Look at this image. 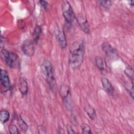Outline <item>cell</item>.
<instances>
[{
	"label": "cell",
	"mask_w": 134,
	"mask_h": 134,
	"mask_svg": "<svg viewBox=\"0 0 134 134\" xmlns=\"http://www.w3.org/2000/svg\"><path fill=\"white\" fill-rule=\"evenodd\" d=\"M69 64L71 68L76 70L80 68L84 60L85 51V40L79 39L70 46Z\"/></svg>",
	"instance_id": "6da1fadb"
},
{
	"label": "cell",
	"mask_w": 134,
	"mask_h": 134,
	"mask_svg": "<svg viewBox=\"0 0 134 134\" xmlns=\"http://www.w3.org/2000/svg\"><path fill=\"white\" fill-rule=\"evenodd\" d=\"M41 69L50 88L54 91L56 87V82L51 63L48 60H44L41 64Z\"/></svg>",
	"instance_id": "7a4b0ae2"
},
{
	"label": "cell",
	"mask_w": 134,
	"mask_h": 134,
	"mask_svg": "<svg viewBox=\"0 0 134 134\" xmlns=\"http://www.w3.org/2000/svg\"><path fill=\"white\" fill-rule=\"evenodd\" d=\"M1 55L5 63L11 68H16L19 66V61L17 54L13 52L3 49L1 50Z\"/></svg>",
	"instance_id": "3957f363"
},
{
	"label": "cell",
	"mask_w": 134,
	"mask_h": 134,
	"mask_svg": "<svg viewBox=\"0 0 134 134\" xmlns=\"http://www.w3.org/2000/svg\"><path fill=\"white\" fill-rule=\"evenodd\" d=\"M62 12L65 21L68 24H71L75 18L72 7L68 1H63L62 5Z\"/></svg>",
	"instance_id": "277c9868"
},
{
	"label": "cell",
	"mask_w": 134,
	"mask_h": 134,
	"mask_svg": "<svg viewBox=\"0 0 134 134\" xmlns=\"http://www.w3.org/2000/svg\"><path fill=\"white\" fill-rule=\"evenodd\" d=\"M60 94L66 106V108H69L71 106V99H70V87L66 84H62L60 86L59 90Z\"/></svg>",
	"instance_id": "5b68a950"
},
{
	"label": "cell",
	"mask_w": 134,
	"mask_h": 134,
	"mask_svg": "<svg viewBox=\"0 0 134 134\" xmlns=\"http://www.w3.org/2000/svg\"><path fill=\"white\" fill-rule=\"evenodd\" d=\"M76 20L82 30L86 34H90V26L86 17L84 15L80 14L76 16Z\"/></svg>",
	"instance_id": "8992f818"
},
{
	"label": "cell",
	"mask_w": 134,
	"mask_h": 134,
	"mask_svg": "<svg viewBox=\"0 0 134 134\" xmlns=\"http://www.w3.org/2000/svg\"><path fill=\"white\" fill-rule=\"evenodd\" d=\"M54 35L56 40L62 49H64L67 46L66 36L63 30L57 27L54 30Z\"/></svg>",
	"instance_id": "52a82bcc"
},
{
	"label": "cell",
	"mask_w": 134,
	"mask_h": 134,
	"mask_svg": "<svg viewBox=\"0 0 134 134\" xmlns=\"http://www.w3.org/2000/svg\"><path fill=\"white\" fill-rule=\"evenodd\" d=\"M0 81L2 86L4 92L7 91L10 88V82L9 74L7 71L4 69H1Z\"/></svg>",
	"instance_id": "ba28073f"
},
{
	"label": "cell",
	"mask_w": 134,
	"mask_h": 134,
	"mask_svg": "<svg viewBox=\"0 0 134 134\" xmlns=\"http://www.w3.org/2000/svg\"><path fill=\"white\" fill-rule=\"evenodd\" d=\"M21 49L26 55L28 57L32 56L34 53V42L30 40H26L22 44Z\"/></svg>",
	"instance_id": "9c48e42d"
},
{
	"label": "cell",
	"mask_w": 134,
	"mask_h": 134,
	"mask_svg": "<svg viewBox=\"0 0 134 134\" xmlns=\"http://www.w3.org/2000/svg\"><path fill=\"white\" fill-rule=\"evenodd\" d=\"M100 81L104 90L107 92L108 95H113L114 94V89L110 81L104 76L101 77Z\"/></svg>",
	"instance_id": "30bf717a"
},
{
	"label": "cell",
	"mask_w": 134,
	"mask_h": 134,
	"mask_svg": "<svg viewBox=\"0 0 134 134\" xmlns=\"http://www.w3.org/2000/svg\"><path fill=\"white\" fill-rule=\"evenodd\" d=\"M103 51L109 57H113L117 54L116 50L107 42H103L102 44Z\"/></svg>",
	"instance_id": "8fae6325"
},
{
	"label": "cell",
	"mask_w": 134,
	"mask_h": 134,
	"mask_svg": "<svg viewBox=\"0 0 134 134\" xmlns=\"http://www.w3.org/2000/svg\"><path fill=\"white\" fill-rule=\"evenodd\" d=\"M19 90L23 95H26L28 92V85L25 78L21 77L19 79Z\"/></svg>",
	"instance_id": "7c38bea8"
},
{
	"label": "cell",
	"mask_w": 134,
	"mask_h": 134,
	"mask_svg": "<svg viewBox=\"0 0 134 134\" xmlns=\"http://www.w3.org/2000/svg\"><path fill=\"white\" fill-rule=\"evenodd\" d=\"M84 109L87 115L91 119L94 120L96 118V112L93 107H92L90 105H87L86 106H85Z\"/></svg>",
	"instance_id": "4fadbf2b"
},
{
	"label": "cell",
	"mask_w": 134,
	"mask_h": 134,
	"mask_svg": "<svg viewBox=\"0 0 134 134\" xmlns=\"http://www.w3.org/2000/svg\"><path fill=\"white\" fill-rule=\"evenodd\" d=\"M41 28L40 26L37 25L34 29V30L32 33V38L34 42H37L39 39L40 35L41 34Z\"/></svg>",
	"instance_id": "5bb4252c"
},
{
	"label": "cell",
	"mask_w": 134,
	"mask_h": 134,
	"mask_svg": "<svg viewBox=\"0 0 134 134\" xmlns=\"http://www.w3.org/2000/svg\"><path fill=\"white\" fill-rule=\"evenodd\" d=\"M10 115L8 110L6 109L1 110L0 111V120L2 123H6L9 119Z\"/></svg>",
	"instance_id": "9a60e30c"
},
{
	"label": "cell",
	"mask_w": 134,
	"mask_h": 134,
	"mask_svg": "<svg viewBox=\"0 0 134 134\" xmlns=\"http://www.w3.org/2000/svg\"><path fill=\"white\" fill-rule=\"evenodd\" d=\"M95 60L96 65L98 69L101 72H103L105 71V67H104V62L102 58L99 56H96L95 57Z\"/></svg>",
	"instance_id": "2e32d148"
},
{
	"label": "cell",
	"mask_w": 134,
	"mask_h": 134,
	"mask_svg": "<svg viewBox=\"0 0 134 134\" xmlns=\"http://www.w3.org/2000/svg\"><path fill=\"white\" fill-rule=\"evenodd\" d=\"M18 125L20 129L23 131H24V132L27 131L28 128V125L20 116H19L18 118Z\"/></svg>",
	"instance_id": "e0dca14e"
},
{
	"label": "cell",
	"mask_w": 134,
	"mask_h": 134,
	"mask_svg": "<svg viewBox=\"0 0 134 134\" xmlns=\"http://www.w3.org/2000/svg\"><path fill=\"white\" fill-rule=\"evenodd\" d=\"M132 82H132L131 84H129V82H126L125 84V88L127 90V91L129 92L132 98H133V83H132Z\"/></svg>",
	"instance_id": "ac0fdd59"
},
{
	"label": "cell",
	"mask_w": 134,
	"mask_h": 134,
	"mask_svg": "<svg viewBox=\"0 0 134 134\" xmlns=\"http://www.w3.org/2000/svg\"><path fill=\"white\" fill-rule=\"evenodd\" d=\"M81 128L82 133H87V134L92 133L91 127L88 124L85 123H83L81 126Z\"/></svg>",
	"instance_id": "d6986e66"
},
{
	"label": "cell",
	"mask_w": 134,
	"mask_h": 134,
	"mask_svg": "<svg viewBox=\"0 0 134 134\" xmlns=\"http://www.w3.org/2000/svg\"><path fill=\"white\" fill-rule=\"evenodd\" d=\"M125 73L127 75V76L130 79L131 81H133V69L131 67H127L126 69L125 70Z\"/></svg>",
	"instance_id": "ffe728a7"
},
{
	"label": "cell",
	"mask_w": 134,
	"mask_h": 134,
	"mask_svg": "<svg viewBox=\"0 0 134 134\" xmlns=\"http://www.w3.org/2000/svg\"><path fill=\"white\" fill-rule=\"evenodd\" d=\"M97 2L106 9H109L111 5V1H98Z\"/></svg>",
	"instance_id": "44dd1931"
},
{
	"label": "cell",
	"mask_w": 134,
	"mask_h": 134,
	"mask_svg": "<svg viewBox=\"0 0 134 134\" xmlns=\"http://www.w3.org/2000/svg\"><path fill=\"white\" fill-rule=\"evenodd\" d=\"M8 130L11 134H18L19 133L18 129L16 125L14 124L10 125L8 127Z\"/></svg>",
	"instance_id": "7402d4cb"
},
{
	"label": "cell",
	"mask_w": 134,
	"mask_h": 134,
	"mask_svg": "<svg viewBox=\"0 0 134 134\" xmlns=\"http://www.w3.org/2000/svg\"><path fill=\"white\" fill-rule=\"evenodd\" d=\"M66 130H67V132L68 133H75V132L74 131V130L71 125H69V124L66 125Z\"/></svg>",
	"instance_id": "603a6c76"
},
{
	"label": "cell",
	"mask_w": 134,
	"mask_h": 134,
	"mask_svg": "<svg viewBox=\"0 0 134 134\" xmlns=\"http://www.w3.org/2000/svg\"><path fill=\"white\" fill-rule=\"evenodd\" d=\"M39 2H40L41 5L45 9H46L48 8V2H47L45 1H40Z\"/></svg>",
	"instance_id": "cb8c5ba5"
},
{
	"label": "cell",
	"mask_w": 134,
	"mask_h": 134,
	"mask_svg": "<svg viewBox=\"0 0 134 134\" xmlns=\"http://www.w3.org/2000/svg\"><path fill=\"white\" fill-rule=\"evenodd\" d=\"M129 3H130V5H131L132 6H133L134 5V1H131L129 2Z\"/></svg>",
	"instance_id": "d4e9b609"
}]
</instances>
